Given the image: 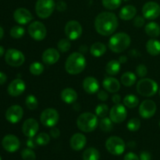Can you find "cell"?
Masks as SVG:
<instances>
[{
    "label": "cell",
    "instance_id": "obj_1",
    "mask_svg": "<svg viewBox=\"0 0 160 160\" xmlns=\"http://www.w3.org/2000/svg\"><path fill=\"white\" fill-rule=\"evenodd\" d=\"M118 25V18L112 12H102L95 17V31L102 36L112 35L117 31Z\"/></svg>",
    "mask_w": 160,
    "mask_h": 160
},
{
    "label": "cell",
    "instance_id": "obj_2",
    "mask_svg": "<svg viewBox=\"0 0 160 160\" xmlns=\"http://www.w3.org/2000/svg\"><path fill=\"white\" fill-rule=\"evenodd\" d=\"M87 66L85 57L81 52H75L67 57L65 62L66 71L70 75H78L84 71Z\"/></svg>",
    "mask_w": 160,
    "mask_h": 160
},
{
    "label": "cell",
    "instance_id": "obj_3",
    "mask_svg": "<svg viewBox=\"0 0 160 160\" xmlns=\"http://www.w3.org/2000/svg\"><path fill=\"white\" fill-rule=\"evenodd\" d=\"M131 42V37L127 33L119 32L113 34L109 38L108 45L109 49L113 52L121 53L128 48Z\"/></svg>",
    "mask_w": 160,
    "mask_h": 160
},
{
    "label": "cell",
    "instance_id": "obj_4",
    "mask_svg": "<svg viewBox=\"0 0 160 160\" xmlns=\"http://www.w3.org/2000/svg\"><path fill=\"white\" fill-rule=\"evenodd\" d=\"M77 125L78 129L83 132H92L98 125V117L92 112H83L78 117Z\"/></svg>",
    "mask_w": 160,
    "mask_h": 160
},
{
    "label": "cell",
    "instance_id": "obj_5",
    "mask_svg": "<svg viewBox=\"0 0 160 160\" xmlns=\"http://www.w3.org/2000/svg\"><path fill=\"white\" fill-rule=\"evenodd\" d=\"M159 89L158 84L151 78H142L137 83L136 90L144 97H152L156 95Z\"/></svg>",
    "mask_w": 160,
    "mask_h": 160
},
{
    "label": "cell",
    "instance_id": "obj_6",
    "mask_svg": "<svg viewBox=\"0 0 160 160\" xmlns=\"http://www.w3.org/2000/svg\"><path fill=\"white\" fill-rule=\"evenodd\" d=\"M56 9L54 0H38L35 4V12L41 19H47Z\"/></svg>",
    "mask_w": 160,
    "mask_h": 160
},
{
    "label": "cell",
    "instance_id": "obj_7",
    "mask_svg": "<svg viewBox=\"0 0 160 160\" xmlns=\"http://www.w3.org/2000/svg\"><path fill=\"white\" fill-rule=\"evenodd\" d=\"M124 142L123 139L117 136L109 138L106 142V148L109 153L114 156H120L125 150Z\"/></svg>",
    "mask_w": 160,
    "mask_h": 160
},
{
    "label": "cell",
    "instance_id": "obj_8",
    "mask_svg": "<svg viewBox=\"0 0 160 160\" xmlns=\"http://www.w3.org/2000/svg\"><path fill=\"white\" fill-rule=\"evenodd\" d=\"M59 120V114L56 109L48 108L42 111L40 116V121L46 128H53Z\"/></svg>",
    "mask_w": 160,
    "mask_h": 160
},
{
    "label": "cell",
    "instance_id": "obj_9",
    "mask_svg": "<svg viewBox=\"0 0 160 160\" xmlns=\"http://www.w3.org/2000/svg\"><path fill=\"white\" fill-rule=\"evenodd\" d=\"M5 60L8 65L13 67H20L25 61V56L22 52L16 48H9L6 52Z\"/></svg>",
    "mask_w": 160,
    "mask_h": 160
},
{
    "label": "cell",
    "instance_id": "obj_10",
    "mask_svg": "<svg viewBox=\"0 0 160 160\" xmlns=\"http://www.w3.org/2000/svg\"><path fill=\"white\" fill-rule=\"evenodd\" d=\"M29 35L36 41H42L47 34V30L45 24L40 21H34L30 23L28 28Z\"/></svg>",
    "mask_w": 160,
    "mask_h": 160
},
{
    "label": "cell",
    "instance_id": "obj_11",
    "mask_svg": "<svg viewBox=\"0 0 160 160\" xmlns=\"http://www.w3.org/2000/svg\"><path fill=\"white\" fill-rule=\"evenodd\" d=\"M109 118L114 123H123L128 117L126 106L122 104H115L109 110Z\"/></svg>",
    "mask_w": 160,
    "mask_h": 160
},
{
    "label": "cell",
    "instance_id": "obj_12",
    "mask_svg": "<svg viewBox=\"0 0 160 160\" xmlns=\"http://www.w3.org/2000/svg\"><path fill=\"white\" fill-rule=\"evenodd\" d=\"M64 31L70 40H77L82 34V26L77 20H70L66 24Z\"/></svg>",
    "mask_w": 160,
    "mask_h": 160
},
{
    "label": "cell",
    "instance_id": "obj_13",
    "mask_svg": "<svg viewBox=\"0 0 160 160\" xmlns=\"http://www.w3.org/2000/svg\"><path fill=\"white\" fill-rule=\"evenodd\" d=\"M157 106L156 102L151 99L144 100L139 106L138 112L144 119H150L156 114Z\"/></svg>",
    "mask_w": 160,
    "mask_h": 160
},
{
    "label": "cell",
    "instance_id": "obj_14",
    "mask_svg": "<svg viewBox=\"0 0 160 160\" xmlns=\"http://www.w3.org/2000/svg\"><path fill=\"white\" fill-rule=\"evenodd\" d=\"M142 14L147 20H156L160 16V6L156 2H148L142 7Z\"/></svg>",
    "mask_w": 160,
    "mask_h": 160
},
{
    "label": "cell",
    "instance_id": "obj_15",
    "mask_svg": "<svg viewBox=\"0 0 160 160\" xmlns=\"http://www.w3.org/2000/svg\"><path fill=\"white\" fill-rule=\"evenodd\" d=\"M23 116V108L18 105L10 106L6 112V119L10 123L15 124L22 120Z\"/></svg>",
    "mask_w": 160,
    "mask_h": 160
},
{
    "label": "cell",
    "instance_id": "obj_16",
    "mask_svg": "<svg viewBox=\"0 0 160 160\" xmlns=\"http://www.w3.org/2000/svg\"><path fill=\"white\" fill-rule=\"evenodd\" d=\"M2 145L8 152H15L20 148V142L17 136L13 134H7L3 138Z\"/></svg>",
    "mask_w": 160,
    "mask_h": 160
},
{
    "label": "cell",
    "instance_id": "obj_17",
    "mask_svg": "<svg viewBox=\"0 0 160 160\" xmlns=\"http://www.w3.org/2000/svg\"><path fill=\"white\" fill-rule=\"evenodd\" d=\"M38 123L34 118L27 119L22 125V132L28 138L34 137L38 131Z\"/></svg>",
    "mask_w": 160,
    "mask_h": 160
},
{
    "label": "cell",
    "instance_id": "obj_18",
    "mask_svg": "<svg viewBox=\"0 0 160 160\" xmlns=\"http://www.w3.org/2000/svg\"><path fill=\"white\" fill-rule=\"evenodd\" d=\"M26 89V84L23 80L20 78L13 80L11 81L7 88V92L9 95L12 97H17L22 95Z\"/></svg>",
    "mask_w": 160,
    "mask_h": 160
},
{
    "label": "cell",
    "instance_id": "obj_19",
    "mask_svg": "<svg viewBox=\"0 0 160 160\" xmlns=\"http://www.w3.org/2000/svg\"><path fill=\"white\" fill-rule=\"evenodd\" d=\"M13 18L19 24L25 25L33 20V16L28 9L25 8H18L14 11Z\"/></svg>",
    "mask_w": 160,
    "mask_h": 160
},
{
    "label": "cell",
    "instance_id": "obj_20",
    "mask_svg": "<svg viewBox=\"0 0 160 160\" xmlns=\"http://www.w3.org/2000/svg\"><path fill=\"white\" fill-rule=\"evenodd\" d=\"M60 54L57 49L54 48H48L43 52L42 59L46 65H53L59 61Z\"/></svg>",
    "mask_w": 160,
    "mask_h": 160
},
{
    "label": "cell",
    "instance_id": "obj_21",
    "mask_svg": "<svg viewBox=\"0 0 160 160\" xmlns=\"http://www.w3.org/2000/svg\"><path fill=\"white\" fill-rule=\"evenodd\" d=\"M83 88L88 94H95L99 91V83L93 77H87L83 81Z\"/></svg>",
    "mask_w": 160,
    "mask_h": 160
},
{
    "label": "cell",
    "instance_id": "obj_22",
    "mask_svg": "<svg viewBox=\"0 0 160 160\" xmlns=\"http://www.w3.org/2000/svg\"><path fill=\"white\" fill-rule=\"evenodd\" d=\"M87 143V138L81 133H76L71 137L70 141V147L74 151H81L84 148Z\"/></svg>",
    "mask_w": 160,
    "mask_h": 160
},
{
    "label": "cell",
    "instance_id": "obj_23",
    "mask_svg": "<svg viewBox=\"0 0 160 160\" xmlns=\"http://www.w3.org/2000/svg\"><path fill=\"white\" fill-rule=\"evenodd\" d=\"M102 85L106 92L110 93H117L120 89V84L118 80L112 77L105 78L103 80Z\"/></svg>",
    "mask_w": 160,
    "mask_h": 160
},
{
    "label": "cell",
    "instance_id": "obj_24",
    "mask_svg": "<svg viewBox=\"0 0 160 160\" xmlns=\"http://www.w3.org/2000/svg\"><path fill=\"white\" fill-rule=\"evenodd\" d=\"M60 97L61 99L67 104H73L77 101L78 95L74 89L71 88H67L61 92Z\"/></svg>",
    "mask_w": 160,
    "mask_h": 160
},
{
    "label": "cell",
    "instance_id": "obj_25",
    "mask_svg": "<svg viewBox=\"0 0 160 160\" xmlns=\"http://www.w3.org/2000/svg\"><path fill=\"white\" fill-rule=\"evenodd\" d=\"M137 14V9L132 5L125 6L120 9L119 17L123 20H130L134 18Z\"/></svg>",
    "mask_w": 160,
    "mask_h": 160
},
{
    "label": "cell",
    "instance_id": "obj_26",
    "mask_svg": "<svg viewBox=\"0 0 160 160\" xmlns=\"http://www.w3.org/2000/svg\"><path fill=\"white\" fill-rule=\"evenodd\" d=\"M146 50L151 56H156L160 54V42L156 39L152 38L147 42Z\"/></svg>",
    "mask_w": 160,
    "mask_h": 160
},
{
    "label": "cell",
    "instance_id": "obj_27",
    "mask_svg": "<svg viewBox=\"0 0 160 160\" xmlns=\"http://www.w3.org/2000/svg\"><path fill=\"white\" fill-rule=\"evenodd\" d=\"M106 46L102 42H95L90 47V53L95 57H101L106 53Z\"/></svg>",
    "mask_w": 160,
    "mask_h": 160
},
{
    "label": "cell",
    "instance_id": "obj_28",
    "mask_svg": "<svg viewBox=\"0 0 160 160\" xmlns=\"http://www.w3.org/2000/svg\"><path fill=\"white\" fill-rule=\"evenodd\" d=\"M137 81V76L133 72H125L120 78L121 84L125 87H131L134 85Z\"/></svg>",
    "mask_w": 160,
    "mask_h": 160
},
{
    "label": "cell",
    "instance_id": "obj_29",
    "mask_svg": "<svg viewBox=\"0 0 160 160\" xmlns=\"http://www.w3.org/2000/svg\"><path fill=\"white\" fill-rule=\"evenodd\" d=\"M145 33L151 38H157L160 35V26L156 22H149L145 27Z\"/></svg>",
    "mask_w": 160,
    "mask_h": 160
},
{
    "label": "cell",
    "instance_id": "obj_30",
    "mask_svg": "<svg viewBox=\"0 0 160 160\" xmlns=\"http://www.w3.org/2000/svg\"><path fill=\"white\" fill-rule=\"evenodd\" d=\"M120 62H119V60H110L106 66V73L109 75L111 76H114V75L118 74V73L120 70Z\"/></svg>",
    "mask_w": 160,
    "mask_h": 160
},
{
    "label": "cell",
    "instance_id": "obj_31",
    "mask_svg": "<svg viewBox=\"0 0 160 160\" xmlns=\"http://www.w3.org/2000/svg\"><path fill=\"white\" fill-rule=\"evenodd\" d=\"M100 153L95 148H88L83 153L84 160H98Z\"/></svg>",
    "mask_w": 160,
    "mask_h": 160
},
{
    "label": "cell",
    "instance_id": "obj_32",
    "mask_svg": "<svg viewBox=\"0 0 160 160\" xmlns=\"http://www.w3.org/2000/svg\"><path fill=\"white\" fill-rule=\"evenodd\" d=\"M139 104V100L134 95H128L123 98V105L129 109H134Z\"/></svg>",
    "mask_w": 160,
    "mask_h": 160
},
{
    "label": "cell",
    "instance_id": "obj_33",
    "mask_svg": "<svg viewBox=\"0 0 160 160\" xmlns=\"http://www.w3.org/2000/svg\"><path fill=\"white\" fill-rule=\"evenodd\" d=\"M112 123L113 122L111 120L109 117H104L101 118V120L99 122V128L102 131L106 133H109L112 131Z\"/></svg>",
    "mask_w": 160,
    "mask_h": 160
},
{
    "label": "cell",
    "instance_id": "obj_34",
    "mask_svg": "<svg viewBox=\"0 0 160 160\" xmlns=\"http://www.w3.org/2000/svg\"><path fill=\"white\" fill-rule=\"evenodd\" d=\"M44 66L42 62H34L30 65L29 70L31 72V74L35 75V76H38L41 75L44 71Z\"/></svg>",
    "mask_w": 160,
    "mask_h": 160
},
{
    "label": "cell",
    "instance_id": "obj_35",
    "mask_svg": "<svg viewBox=\"0 0 160 160\" xmlns=\"http://www.w3.org/2000/svg\"><path fill=\"white\" fill-rule=\"evenodd\" d=\"M109 113V107L106 104L102 103V104L98 105L95 108V115L99 118H104L107 117L108 114Z\"/></svg>",
    "mask_w": 160,
    "mask_h": 160
},
{
    "label": "cell",
    "instance_id": "obj_36",
    "mask_svg": "<svg viewBox=\"0 0 160 160\" xmlns=\"http://www.w3.org/2000/svg\"><path fill=\"white\" fill-rule=\"evenodd\" d=\"M103 6L109 10H114L120 6L122 0H102Z\"/></svg>",
    "mask_w": 160,
    "mask_h": 160
},
{
    "label": "cell",
    "instance_id": "obj_37",
    "mask_svg": "<svg viewBox=\"0 0 160 160\" xmlns=\"http://www.w3.org/2000/svg\"><path fill=\"white\" fill-rule=\"evenodd\" d=\"M25 104L30 110H35L38 106V101L37 98L33 95H29L27 96L26 100H25Z\"/></svg>",
    "mask_w": 160,
    "mask_h": 160
},
{
    "label": "cell",
    "instance_id": "obj_38",
    "mask_svg": "<svg viewBox=\"0 0 160 160\" xmlns=\"http://www.w3.org/2000/svg\"><path fill=\"white\" fill-rule=\"evenodd\" d=\"M71 47V43L69 38H62L59 41L57 44V48L59 52H67L70 49Z\"/></svg>",
    "mask_w": 160,
    "mask_h": 160
},
{
    "label": "cell",
    "instance_id": "obj_39",
    "mask_svg": "<svg viewBox=\"0 0 160 160\" xmlns=\"http://www.w3.org/2000/svg\"><path fill=\"white\" fill-rule=\"evenodd\" d=\"M25 34V30L21 26H14L10 30V36L13 38H21Z\"/></svg>",
    "mask_w": 160,
    "mask_h": 160
},
{
    "label": "cell",
    "instance_id": "obj_40",
    "mask_svg": "<svg viewBox=\"0 0 160 160\" xmlns=\"http://www.w3.org/2000/svg\"><path fill=\"white\" fill-rule=\"evenodd\" d=\"M35 138L38 145H40V146L47 145L50 142V136L47 133H40V134H38Z\"/></svg>",
    "mask_w": 160,
    "mask_h": 160
},
{
    "label": "cell",
    "instance_id": "obj_41",
    "mask_svg": "<svg viewBox=\"0 0 160 160\" xmlns=\"http://www.w3.org/2000/svg\"><path fill=\"white\" fill-rule=\"evenodd\" d=\"M141 127V120L138 118H132L128 121L127 124V128L130 131L135 132L139 130Z\"/></svg>",
    "mask_w": 160,
    "mask_h": 160
},
{
    "label": "cell",
    "instance_id": "obj_42",
    "mask_svg": "<svg viewBox=\"0 0 160 160\" xmlns=\"http://www.w3.org/2000/svg\"><path fill=\"white\" fill-rule=\"evenodd\" d=\"M21 157L23 160H35L36 154L31 148H24L21 152Z\"/></svg>",
    "mask_w": 160,
    "mask_h": 160
},
{
    "label": "cell",
    "instance_id": "obj_43",
    "mask_svg": "<svg viewBox=\"0 0 160 160\" xmlns=\"http://www.w3.org/2000/svg\"><path fill=\"white\" fill-rule=\"evenodd\" d=\"M135 73L137 74V76H138L139 78H144L148 73V69H147V67L144 64H140V65L136 67Z\"/></svg>",
    "mask_w": 160,
    "mask_h": 160
},
{
    "label": "cell",
    "instance_id": "obj_44",
    "mask_svg": "<svg viewBox=\"0 0 160 160\" xmlns=\"http://www.w3.org/2000/svg\"><path fill=\"white\" fill-rule=\"evenodd\" d=\"M145 23V18L142 16H137L134 19V26L136 28H142Z\"/></svg>",
    "mask_w": 160,
    "mask_h": 160
},
{
    "label": "cell",
    "instance_id": "obj_45",
    "mask_svg": "<svg viewBox=\"0 0 160 160\" xmlns=\"http://www.w3.org/2000/svg\"><path fill=\"white\" fill-rule=\"evenodd\" d=\"M97 96H98V99L102 102L107 101L108 98H109V95H108V93L103 90L98 91V92H97Z\"/></svg>",
    "mask_w": 160,
    "mask_h": 160
},
{
    "label": "cell",
    "instance_id": "obj_46",
    "mask_svg": "<svg viewBox=\"0 0 160 160\" xmlns=\"http://www.w3.org/2000/svg\"><path fill=\"white\" fill-rule=\"evenodd\" d=\"M27 145L29 148H31V149H34V148H37L38 145L37 142H36V138H34V137L32 138H28V141H27Z\"/></svg>",
    "mask_w": 160,
    "mask_h": 160
},
{
    "label": "cell",
    "instance_id": "obj_47",
    "mask_svg": "<svg viewBox=\"0 0 160 160\" xmlns=\"http://www.w3.org/2000/svg\"><path fill=\"white\" fill-rule=\"evenodd\" d=\"M67 3L63 1H59L56 4V9H57L59 12H64V11L67 9Z\"/></svg>",
    "mask_w": 160,
    "mask_h": 160
},
{
    "label": "cell",
    "instance_id": "obj_48",
    "mask_svg": "<svg viewBox=\"0 0 160 160\" xmlns=\"http://www.w3.org/2000/svg\"><path fill=\"white\" fill-rule=\"evenodd\" d=\"M50 135H51L53 138H58L60 136V131L59 130V128H56V127H53V128H52V129L50 130Z\"/></svg>",
    "mask_w": 160,
    "mask_h": 160
},
{
    "label": "cell",
    "instance_id": "obj_49",
    "mask_svg": "<svg viewBox=\"0 0 160 160\" xmlns=\"http://www.w3.org/2000/svg\"><path fill=\"white\" fill-rule=\"evenodd\" d=\"M123 160H140V158L134 152H128L125 155Z\"/></svg>",
    "mask_w": 160,
    "mask_h": 160
},
{
    "label": "cell",
    "instance_id": "obj_50",
    "mask_svg": "<svg viewBox=\"0 0 160 160\" xmlns=\"http://www.w3.org/2000/svg\"><path fill=\"white\" fill-rule=\"evenodd\" d=\"M140 160H151L152 156L151 153L147 151H143L140 154Z\"/></svg>",
    "mask_w": 160,
    "mask_h": 160
},
{
    "label": "cell",
    "instance_id": "obj_51",
    "mask_svg": "<svg viewBox=\"0 0 160 160\" xmlns=\"http://www.w3.org/2000/svg\"><path fill=\"white\" fill-rule=\"evenodd\" d=\"M112 102H113L114 104H120V101H121V97H120V95L117 93H114V95H112Z\"/></svg>",
    "mask_w": 160,
    "mask_h": 160
},
{
    "label": "cell",
    "instance_id": "obj_52",
    "mask_svg": "<svg viewBox=\"0 0 160 160\" xmlns=\"http://www.w3.org/2000/svg\"><path fill=\"white\" fill-rule=\"evenodd\" d=\"M6 81H7V76L6 75V73L0 71V85L4 84L6 82Z\"/></svg>",
    "mask_w": 160,
    "mask_h": 160
},
{
    "label": "cell",
    "instance_id": "obj_53",
    "mask_svg": "<svg viewBox=\"0 0 160 160\" xmlns=\"http://www.w3.org/2000/svg\"><path fill=\"white\" fill-rule=\"evenodd\" d=\"M127 61H128V57L126 56H121L119 58V62L120 63H125V62H127Z\"/></svg>",
    "mask_w": 160,
    "mask_h": 160
},
{
    "label": "cell",
    "instance_id": "obj_54",
    "mask_svg": "<svg viewBox=\"0 0 160 160\" xmlns=\"http://www.w3.org/2000/svg\"><path fill=\"white\" fill-rule=\"evenodd\" d=\"M4 54H5L4 48H3L2 46H1V45H0V58H1L2 56Z\"/></svg>",
    "mask_w": 160,
    "mask_h": 160
},
{
    "label": "cell",
    "instance_id": "obj_55",
    "mask_svg": "<svg viewBox=\"0 0 160 160\" xmlns=\"http://www.w3.org/2000/svg\"><path fill=\"white\" fill-rule=\"evenodd\" d=\"M3 35H4V31H3V28L0 26V40L2 38Z\"/></svg>",
    "mask_w": 160,
    "mask_h": 160
},
{
    "label": "cell",
    "instance_id": "obj_56",
    "mask_svg": "<svg viewBox=\"0 0 160 160\" xmlns=\"http://www.w3.org/2000/svg\"><path fill=\"white\" fill-rule=\"evenodd\" d=\"M123 1H124V2H128V1H130V0H123Z\"/></svg>",
    "mask_w": 160,
    "mask_h": 160
},
{
    "label": "cell",
    "instance_id": "obj_57",
    "mask_svg": "<svg viewBox=\"0 0 160 160\" xmlns=\"http://www.w3.org/2000/svg\"><path fill=\"white\" fill-rule=\"evenodd\" d=\"M159 127H160V120H159Z\"/></svg>",
    "mask_w": 160,
    "mask_h": 160
},
{
    "label": "cell",
    "instance_id": "obj_58",
    "mask_svg": "<svg viewBox=\"0 0 160 160\" xmlns=\"http://www.w3.org/2000/svg\"><path fill=\"white\" fill-rule=\"evenodd\" d=\"M159 95H160V88H159Z\"/></svg>",
    "mask_w": 160,
    "mask_h": 160
},
{
    "label": "cell",
    "instance_id": "obj_59",
    "mask_svg": "<svg viewBox=\"0 0 160 160\" xmlns=\"http://www.w3.org/2000/svg\"><path fill=\"white\" fill-rule=\"evenodd\" d=\"M0 160H2V157H1V156H0Z\"/></svg>",
    "mask_w": 160,
    "mask_h": 160
}]
</instances>
